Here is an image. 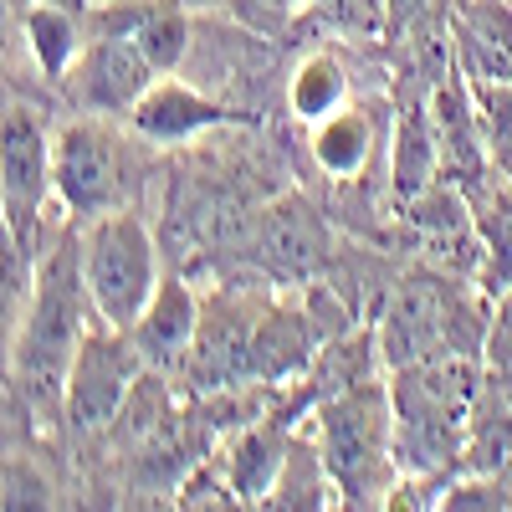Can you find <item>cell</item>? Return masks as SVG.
<instances>
[{
	"label": "cell",
	"instance_id": "obj_1",
	"mask_svg": "<svg viewBox=\"0 0 512 512\" xmlns=\"http://www.w3.org/2000/svg\"><path fill=\"white\" fill-rule=\"evenodd\" d=\"M477 395H482L477 354H436L420 364H400L390 379L400 472L451 482L456 466H466V425H472Z\"/></svg>",
	"mask_w": 512,
	"mask_h": 512
},
{
	"label": "cell",
	"instance_id": "obj_2",
	"mask_svg": "<svg viewBox=\"0 0 512 512\" xmlns=\"http://www.w3.org/2000/svg\"><path fill=\"white\" fill-rule=\"evenodd\" d=\"M313 441L344 507H384L400 456H395V400L390 379H359L313 405Z\"/></svg>",
	"mask_w": 512,
	"mask_h": 512
},
{
	"label": "cell",
	"instance_id": "obj_3",
	"mask_svg": "<svg viewBox=\"0 0 512 512\" xmlns=\"http://www.w3.org/2000/svg\"><path fill=\"white\" fill-rule=\"evenodd\" d=\"M93 323H103V318L88 297V282H82V251H77V241H62L52 251V262L36 267L31 303L16 328V379L26 384V395H36V400L62 395L72 354Z\"/></svg>",
	"mask_w": 512,
	"mask_h": 512
},
{
	"label": "cell",
	"instance_id": "obj_4",
	"mask_svg": "<svg viewBox=\"0 0 512 512\" xmlns=\"http://www.w3.org/2000/svg\"><path fill=\"white\" fill-rule=\"evenodd\" d=\"M82 251V282L103 323L134 328L149 297L159 292V262H154V236L134 210H108L77 241Z\"/></svg>",
	"mask_w": 512,
	"mask_h": 512
},
{
	"label": "cell",
	"instance_id": "obj_5",
	"mask_svg": "<svg viewBox=\"0 0 512 512\" xmlns=\"http://www.w3.org/2000/svg\"><path fill=\"white\" fill-rule=\"evenodd\" d=\"M477 338H482V323L461 303V292L451 282L415 277L395 292L390 313H384L379 354L390 369H400V364H420L436 354H477L472 349Z\"/></svg>",
	"mask_w": 512,
	"mask_h": 512
},
{
	"label": "cell",
	"instance_id": "obj_6",
	"mask_svg": "<svg viewBox=\"0 0 512 512\" xmlns=\"http://www.w3.org/2000/svg\"><path fill=\"white\" fill-rule=\"evenodd\" d=\"M144 354L134 344L128 328H113V323H93L88 338L77 344L72 354V369H67V384H62V415L72 431H103V425L118 420V410L134 400V384L144 374Z\"/></svg>",
	"mask_w": 512,
	"mask_h": 512
},
{
	"label": "cell",
	"instance_id": "obj_7",
	"mask_svg": "<svg viewBox=\"0 0 512 512\" xmlns=\"http://www.w3.org/2000/svg\"><path fill=\"white\" fill-rule=\"evenodd\" d=\"M57 200L67 216H108L128 200V154L103 123H67L52 144Z\"/></svg>",
	"mask_w": 512,
	"mask_h": 512
},
{
	"label": "cell",
	"instance_id": "obj_8",
	"mask_svg": "<svg viewBox=\"0 0 512 512\" xmlns=\"http://www.w3.org/2000/svg\"><path fill=\"white\" fill-rule=\"evenodd\" d=\"M57 190L47 128L26 103H6V144H0V195H6V231L31 251V236L47 216V195Z\"/></svg>",
	"mask_w": 512,
	"mask_h": 512
},
{
	"label": "cell",
	"instance_id": "obj_9",
	"mask_svg": "<svg viewBox=\"0 0 512 512\" xmlns=\"http://www.w3.org/2000/svg\"><path fill=\"white\" fill-rule=\"evenodd\" d=\"M159 77L164 72L144 57V47L128 31H98L93 47H82V57L72 62L67 93L93 113H134V103Z\"/></svg>",
	"mask_w": 512,
	"mask_h": 512
},
{
	"label": "cell",
	"instance_id": "obj_10",
	"mask_svg": "<svg viewBox=\"0 0 512 512\" xmlns=\"http://www.w3.org/2000/svg\"><path fill=\"white\" fill-rule=\"evenodd\" d=\"M441 180V134H436V82L405 77L395 93V144H390V195L405 210Z\"/></svg>",
	"mask_w": 512,
	"mask_h": 512
},
{
	"label": "cell",
	"instance_id": "obj_11",
	"mask_svg": "<svg viewBox=\"0 0 512 512\" xmlns=\"http://www.w3.org/2000/svg\"><path fill=\"white\" fill-rule=\"evenodd\" d=\"M256 323H262V308L241 303V297H221L216 308H200L190 374L200 384H246V379H256Z\"/></svg>",
	"mask_w": 512,
	"mask_h": 512
},
{
	"label": "cell",
	"instance_id": "obj_12",
	"mask_svg": "<svg viewBox=\"0 0 512 512\" xmlns=\"http://www.w3.org/2000/svg\"><path fill=\"white\" fill-rule=\"evenodd\" d=\"M128 123H134V134L149 139V144H190V139L205 134V128L236 123V113L226 103H216V98H205L200 88H190V82L164 72L154 88L134 103Z\"/></svg>",
	"mask_w": 512,
	"mask_h": 512
},
{
	"label": "cell",
	"instance_id": "obj_13",
	"mask_svg": "<svg viewBox=\"0 0 512 512\" xmlns=\"http://www.w3.org/2000/svg\"><path fill=\"white\" fill-rule=\"evenodd\" d=\"M292 446H297V431H292L287 415L251 420V425H241V431L231 436V446H226V456H221V472H226V482L236 487L241 507H262V502H267V492H272L277 472L287 466Z\"/></svg>",
	"mask_w": 512,
	"mask_h": 512
},
{
	"label": "cell",
	"instance_id": "obj_14",
	"mask_svg": "<svg viewBox=\"0 0 512 512\" xmlns=\"http://www.w3.org/2000/svg\"><path fill=\"white\" fill-rule=\"evenodd\" d=\"M451 36L472 82H512V0H456Z\"/></svg>",
	"mask_w": 512,
	"mask_h": 512
},
{
	"label": "cell",
	"instance_id": "obj_15",
	"mask_svg": "<svg viewBox=\"0 0 512 512\" xmlns=\"http://www.w3.org/2000/svg\"><path fill=\"white\" fill-rule=\"evenodd\" d=\"M134 344L144 354L149 369H175L190 359L195 333H200V297L185 282H159V292L149 297V308L139 313V323L128 328Z\"/></svg>",
	"mask_w": 512,
	"mask_h": 512
},
{
	"label": "cell",
	"instance_id": "obj_16",
	"mask_svg": "<svg viewBox=\"0 0 512 512\" xmlns=\"http://www.w3.org/2000/svg\"><path fill=\"white\" fill-rule=\"evenodd\" d=\"M262 246H267V262L282 272H313L323 262V246L328 231L313 216L308 200H282L262 216Z\"/></svg>",
	"mask_w": 512,
	"mask_h": 512
},
{
	"label": "cell",
	"instance_id": "obj_17",
	"mask_svg": "<svg viewBox=\"0 0 512 512\" xmlns=\"http://www.w3.org/2000/svg\"><path fill=\"white\" fill-rule=\"evenodd\" d=\"M313 159L323 175L333 180H354L359 169L374 159V118L354 103H344L338 113H328L323 123H313Z\"/></svg>",
	"mask_w": 512,
	"mask_h": 512
},
{
	"label": "cell",
	"instance_id": "obj_18",
	"mask_svg": "<svg viewBox=\"0 0 512 512\" xmlns=\"http://www.w3.org/2000/svg\"><path fill=\"white\" fill-rule=\"evenodd\" d=\"M262 507H344V497H338V487H333V477H328V466H323V451H318V441L308 436H297V446H292V456H287V466L277 472V482H272V492H267V502Z\"/></svg>",
	"mask_w": 512,
	"mask_h": 512
},
{
	"label": "cell",
	"instance_id": "obj_19",
	"mask_svg": "<svg viewBox=\"0 0 512 512\" xmlns=\"http://www.w3.org/2000/svg\"><path fill=\"white\" fill-rule=\"evenodd\" d=\"M287 103L303 123H323L328 113H338L349 103V72L333 57H308L287 82Z\"/></svg>",
	"mask_w": 512,
	"mask_h": 512
},
{
	"label": "cell",
	"instance_id": "obj_20",
	"mask_svg": "<svg viewBox=\"0 0 512 512\" xmlns=\"http://www.w3.org/2000/svg\"><path fill=\"white\" fill-rule=\"evenodd\" d=\"M26 47L47 77H67L72 62L82 57V26L57 6H31L26 11Z\"/></svg>",
	"mask_w": 512,
	"mask_h": 512
},
{
	"label": "cell",
	"instance_id": "obj_21",
	"mask_svg": "<svg viewBox=\"0 0 512 512\" xmlns=\"http://www.w3.org/2000/svg\"><path fill=\"white\" fill-rule=\"evenodd\" d=\"M103 31H128L159 72H175V62H180L185 47H190V21H185V11H134L128 21L103 26Z\"/></svg>",
	"mask_w": 512,
	"mask_h": 512
},
{
	"label": "cell",
	"instance_id": "obj_22",
	"mask_svg": "<svg viewBox=\"0 0 512 512\" xmlns=\"http://www.w3.org/2000/svg\"><path fill=\"white\" fill-rule=\"evenodd\" d=\"M477 236H482L487 287L497 297L512 292V195H492V200L477 205Z\"/></svg>",
	"mask_w": 512,
	"mask_h": 512
},
{
	"label": "cell",
	"instance_id": "obj_23",
	"mask_svg": "<svg viewBox=\"0 0 512 512\" xmlns=\"http://www.w3.org/2000/svg\"><path fill=\"white\" fill-rule=\"evenodd\" d=\"M472 93H477V118H482L492 169L512 185V82H472Z\"/></svg>",
	"mask_w": 512,
	"mask_h": 512
},
{
	"label": "cell",
	"instance_id": "obj_24",
	"mask_svg": "<svg viewBox=\"0 0 512 512\" xmlns=\"http://www.w3.org/2000/svg\"><path fill=\"white\" fill-rule=\"evenodd\" d=\"M441 16V0H379V31L384 41H400L415 36Z\"/></svg>",
	"mask_w": 512,
	"mask_h": 512
},
{
	"label": "cell",
	"instance_id": "obj_25",
	"mask_svg": "<svg viewBox=\"0 0 512 512\" xmlns=\"http://www.w3.org/2000/svg\"><path fill=\"white\" fill-rule=\"evenodd\" d=\"M175 502L180 507H241L236 487L226 482V472H216V466H200L190 482H180Z\"/></svg>",
	"mask_w": 512,
	"mask_h": 512
},
{
	"label": "cell",
	"instance_id": "obj_26",
	"mask_svg": "<svg viewBox=\"0 0 512 512\" xmlns=\"http://www.w3.org/2000/svg\"><path fill=\"white\" fill-rule=\"evenodd\" d=\"M6 507H52V487L36 477L26 456L6 461Z\"/></svg>",
	"mask_w": 512,
	"mask_h": 512
},
{
	"label": "cell",
	"instance_id": "obj_27",
	"mask_svg": "<svg viewBox=\"0 0 512 512\" xmlns=\"http://www.w3.org/2000/svg\"><path fill=\"white\" fill-rule=\"evenodd\" d=\"M313 6H318L323 16H333V21H344V26H354V21H379V0H313Z\"/></svg>",
	"mask_w": 512,
	"mask_h": 512
}]
</instances>
